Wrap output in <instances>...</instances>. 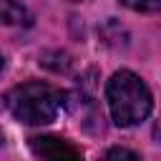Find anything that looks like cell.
Here are the masks:
<instances>
[{
  "label": "cell",
  "mask_w": 161,
  "mask_h": 161,
  "mask_svg": "<svg viewBox=\"0 0 161 161\" xmlns=\"http://www.w3.org/2000/svg\"><path fill=\"white\" fill-rule=\"evenodd\" d=\"M63 98H65V93H60L50 83L25 80L5 93V106L18 121H23L28 126H45L58 118Z\"/></svg>",
  "instance_id": "cell-2"
},
{
  "label": "cell",
  "mask_w": 161,
  "mask_h": 161,
  "mask_svg": "<svg viewBox=\"0 0 161 161\" xmlns=\"http://www.w3.org/2000/svg\"><path fill=\"white\" fill-rule=\"evenodd\" d=\"M0 20L13 28H30L33 15L23 0H0Z\"/></svg>",
  "instance_id": "cell-4"
},
{
  "label": "cell",
  "mask_w": 161,
  "mask_h": 161,
  "mask_svg": "<svg viewBox=\"0 0 161 161\" xmlns=\"http://www.w3.org/2000/svg\"><path fill=\"white\" fill-rule=\"evenodd\" d=\"M3 143H5V136H3V131H0V148H3Z\"/></svg>",
  "instance_id": "cell-8"
},
{
  "label": "cell",
  "mask_w": 161,
  "mask_h": 161,
  "mask_svg": "<svg viewBox=\"0 0 161 161\" xmlns=\"http://www.w3.org/2000/svg\"><path fill=\"white\" fill-rule=\"evenodd\" d=\"M0 70H3V55H0Z\"/></svg>",
  "instance_id": "cell-9"
},
{
  "label": "cell",
  "mask_w": 161,
  "mask_h": 161,
  "mask_svg": "<svg viewBox=\"0 0 161 161\" xmlns=\"http://www.w3.org/2000/svg\"><path fill=\"white\" fill-rule=\"evenodd\" d=\"M106 101L116 126L131 128L146 121L153 111V98L148 86L133 70H116L106 83Z\"/></svg>",
  "instance_id": "cell-1"
},
{
  "label": "cell",
  "mask_w": 161,
  "mask_h": 161,
  "mask_svg": "<svg viewBox=\"0 0 161 161\" xmlns=\"http://www.w3.org/2000/svg\"><path fill=\"white\" fill-rule=\"evenodd\" d=\"M153 138L161 143V118H158V121H156V126H153Z\"/></svg>",
  "instance_id": "cell-7"
},
{
  "label": "cell",
  "mask_w": 161,
  "mask_h": 161,
  "mask_svg": "<svg viewBox=\"0 0 161 161\" xmlns=\"http://www.w3.org/2000/svg\"><path fill=\"white\" fill-rule=\"evenodd\" d=\"M28 143H30V151L40 158H53V161L80 158V151L75 146H70L65 138H58V136H33Z\"/></svg>",
  "instance_id": "cell-3"
},
{
  "label": "cell",
  "mask_w": 161,
  "mask_h": 161,
  "mask_svg": "<svg viewBox=\"0 0 161 161\" xmlns=\"http://www.w3.org/2000/svg\"><path fill=\"white\" fill-rule=\"evenodd\" d=\"M106 158H138L136 151H128V148H108L106 151Z\"/></svg>",
  "instance_id": "cell-6"
},
{
  "label": "cell",
  "mask_w": 161,
  "mask_h": 161,
  "mask_svg": "<svg viewBox=\"0 0 161 161\" xmlns=\"http://www.w3.org/2000/svg\"><path fill=\"white\" fill-rule=\"evenodd\" d=\"M136 13H161V0H121Z\"/></svg>",
  "instance_id": "cell-5"
},
{
  "label": "cell",
  "mask_w": 161,
  "mask_h": 161,
  "mask_svg": "<svg viewBox=\"0 0 161 161\" xmlns=\"http://www.w3.org/2000/svg\"><path fill=\"white\" fill-rule=\"evenodd\" d=\"M70 3H80V0H70Z\"/></svg>",
  "instance_id": "cell-10"
}]
</instances>
